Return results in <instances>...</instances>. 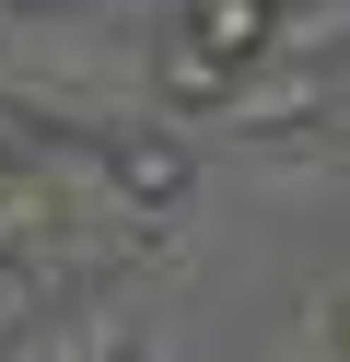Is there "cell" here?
<instances>
[{
  "mask_svg": "<svg viewBox=\"0 0 350 362\" xmlns=\"http://www.w3.org/2000/svg\"><path fill=\"white\" fill-rule=\"evenodd\" d=\"M327 105H339V71H269V59H257V71H233L222 82V105H210L199 129H222V141H280V129H315Z\"/></svg>",
  "mask_w": 350,
  "mask_h": 362,
  "instance_id": "obj_1",
  "label": "cell"
},
{
  "mask_svg": "<svg viewBox=\"0 0 350 362\" xmlns=\"http://www.w3.org/2000/svg\"><path fill=\"white\" fill-rule=\"evenodd\" d=\"M93 152H105V187L129 199V211H152V222H175L187 187H199V141H187L175 117H129L117 141H93Z\"/></svg>",
  "mask_w": 350,
  "mask_h": 362,
  "instance_id": "obj_2",
  "label": "cell"
},
{
  "mask_svg": "<svg viewBox=\"0 0 350 362\" xmlns=\"http://www.w3.org/2000/svg\"><path fill=\"white\" fill-rule=\"evenodd\" d=\"M175 35L210 47L222 71H257V59L280 47V0H175Z\"/></svg>",
  "mask_w": 350,
  "mask_h": 362,
  "instance_id": "obj_3",
  "label": "cell"
},
{
  "mask_svg": "<svg viewBox=\"0 0 350 362\" xmlns=\"http://www.w3.org/2000/svg\"><path fill=\"white\" fill-rule=\"evenodd\" d=\"M315 351H327V362H350V281H327V292H315Z\"/></svg>",
  "mask_w": 350,
  "mask_h": 362,
  "instance_id": "obj_4",
  "label": "cell"
},
{
  "mask_svg": "<svg viewBox=\"0 0 350 362\" xmlns=\"http://www.w3.org/2000/svg\"><path fill=\"white\" fill-rule=\"evenodd\" d=\"M315 362H327V351H315Z\"/></svg>",
  "mask_w": 350,
  "mask_h": 362,
  "instance_id": "obj_5",
  "label": "cell"
}]
</instances>
